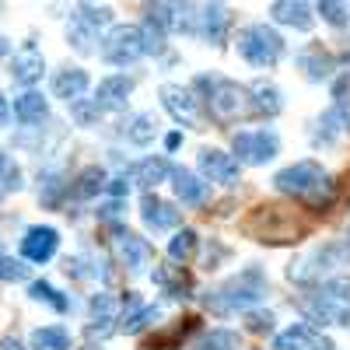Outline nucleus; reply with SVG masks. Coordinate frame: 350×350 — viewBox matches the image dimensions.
Listing matches in <instances>:
<instances>
[{
	"label": "nucleus",
	"mask_w": 350,
	"mask_h": 350,
	"mask_svg": "<svg viewBox=\"0 0 350 350\" xmlns=\"http://www.w3.org/2000/svg\"><path fill=\"white\" fill-rule=\"evenodd\" d=\"M231 151H235L239 165H267L280 151V137L273 130H245L231 137Z\"/></svg>",
	"instance_id": "6"
},
{
	"label": "nucleus",
	"mask_w": 350,
	"mask_h": 350,
	"mask_svg": "<svg viewBox=\"0 0 350 350\" xmlns=\"http://www.w3.org/2000/svg\"><path fill=\"white\" fill-rule=\"evenodd\" d=\"M151 280L165 291L168 298H193L189 295V277L183 273V267H154V273H151Z\"/></svg>",
	"instance_id": "24"
},
{
	"label": "nucleus",
	"mask_w": 350,
	"mask_h": 350,
	"mask_svg": "<svg viewBox=\"0 0 350 350\" xmlns=\"http://www.w3.org/2000/svg\"><path fill=\"white\" fill-rule=\"evenodd\" d=\"M273 350H333V340L305 323H298V326H287L284 333H277Z\"/></svg>",
	"instance_id": "14"
},
{
	"label": "nucleus",
	"mask_w": 350,
	"mask_h": 350,
	"mask_svg": "<svg viewBox=\"0 0 350 350\" xmlns=\"http://www.w3.org/2000/svg\"><path fill=\"white\" fill-rule=\"evenodd\" d=\"M347 262H350V245H326V249L312 252V256L301 259V262H291L287 277L298 280V284H312V280H319V273H323V270H329V267H347Z\"/></svg>",
	"instance_id": "8"
},
{
	"label": "nucleus",
	"mask_w": 350,
	"mask_h": 350,
	"mask_svg": "<svg viewBox=\"0 0 350 350\" xmlns=\"http://www.w3.org/2000/svg\"><path fill=\"white\" fill-rule=\"evenodd\" d=\"M56 245H60V231L49 228V224H36L25 231L21 239V256L28 262H49L56 256Z\"/></svg>",
	"instance_id": "12"
},
{
	"label": "nucleus",
	"mask_w": 350,
	"mask_h": 350,
	"mask_svg": "<svg viewBox=\"0 0 350 350\" xmlns=\"http://www.w3.org/2000/svg\"><path fill=\"white\" fill-rule=\"evenodd\" d=\"M130 183H133V179H126V175H120V179H109V183H105V189H109V193H112L116 200H123V196L130 193Z\"/></svg>",
	"instance_id": "42"
},
{
	"label": "nucleus",
	"mask_w": 350,
	"mask_h": 350,
	"mask_svg": "<svg viewBox=\"0 0 350 350\" xmlns=\"http://www.w3.org/2000/svg\"><path fill=\"white\" fill-rule=\"evenodd\" d=\"M196 168L207 183H221V186H235L239 183V158L228 154L221 148H203L196 158Z\"/></svg>",
	"instance_id": "10"
},
{
	"label": "nucleus",
	"mask_w": 350,
	"mask_h": 350,
	"mask_svg": "<svg viewBox=\"0 0 350 350\" xmlns=\"http://www.w3.org/2000/svg\"><path fill=\"white\" fill-rule=\"evenodd\" d=\"M228 28H231V8L224 4V0L203 4V11H200V36L203 39H207L211 46H224Z\"/></svg>",
	"instance_id": "13"
},
{
	"label": "nucleus",
	"mask_w": 350,
	"mask_h": 350,
	"mask_svg": "<svg viewBox=\"0 0 350 350\" xmlns=\"http://www.w3.org/2000/svg\"><path fill=\"white\" fill-rule=\"evenodd\" d=\"M196 231L193 228H183V231H175V239L168 242V256L175 259V262H186V259H193V252H196Z\"/></svg>",
	"instance_id": "33"
},
{
	"label": "nucleus",
	"mask_w": 350,
	"mask_h": 350,
	"mask_svg": "<svg viewBox=\"0 0 350 350\" xmlns=\"http://www.w3.org/2000/svg\"><path fill=\"white\" fill-rule=\"evenodd\" d=\"M245 231L256 239V242H270V245H287V242H298V239H305V224L291 214V211H284V207H277V203H267V207H256L252 214H249V221H245Z\"/></svg>",
	"instance_id": "3"
},
{
	"label": "nucleus",
	"mask_w": 350,
	"mask_h": 350,
	"mask_svg": "<svg viewBox=\"0 0 350 350\" xmlns=\"http://www.w3.org/2000/svg\"><path fill=\"white\" fill-rule=\"evenodd\" d=\"M270 14H273L277 25H287V28H295V32H312V25H315L312 8L305 0H277Z\"/></svg>",
	"instance_id": "16"
},
{
	"label": "nucleus",
	"mask_w": 350,
	"mask_h": 350,
	"mask_svg": "<svg viewBox=\"0 0 350 350\" xmlns=\"http://www.w3.org/2000/svg\"><path fill=\"white\" fill-rule=\"evenodd\" d=\"M105 183H109L105 172H102L98 165H92V168H84V172L77 175V183H74L70 193H74L77 200H92V196H98V193L105 189Z\"/></svg>",
	"instance_id": "29"
},
{
	"label": "nucleus",
	"mask_w": 350,
	"mask_h": 350,
	"mask_svg": "<svg viewBox=\"0 0 350 350\" xmlns=\"http://www.w3.org/2000/svg\"><path fill=\"white\" fill-rule=\"evenodd\" d=\"M46 70V60H42V53L36 46H21L14 56H11V77L18 84H36Z\"/></svg>",
	"instance_id": "18"
},
{
	"label": "nucleus",
	"mask_w": 350,
	"mask_h": 350,
	"mask_svg": "<svg viewBox=\"0 0 350 350\" xmlns=\"http://www.w3.org/2000/svg\"><path fill=\"white\" fill-rule=\"evenodd\" d=\"M70 193V186L64 183L60 172H42L39 175V200L46 203V207H60V200Z\"/></svg>",
	"instance_id": "27"
},
{
	"label": "nucleus",
	"mask_w": 350,
	"mask_h": 350,
	"mask_svg": "<svg viewBox=\"0 0 350 350\" xmlns=\"http://www.w3.org/2000/svg\"><path fill=\"white\" fill-rule=\"evenodd\" d=\"M154 133H158V120H154L151 112L133 116V123L126 126V140H130V144H137V148H148V144L154 140Z\"/></svg>",
	"instance_id": "31"
},
{
	"label": "nucleus",
	"mask_w": 350,
	"mask_h": 350,
	"mask_svg": "<svg viewBox=\"0 0 350 350\" xmlns=\"http://www.w3.org/2000/svg\"><path fill=\"white\" fill-rule=\"evenodd\" d=\"M130 179H133L137 186H148V189H151V186L172 179V165H168L165 158H144L140 165L130 168Z\"/></svg>",
	"instance_id": "25"
},
{
	"label": "nucleus",
	"mask_w": 350,
	"mask_h": 350,
	"mask_svg": "<svg viewBox=\"0 0 350 350\" xmlns=\"http://www.w3.org/2000/svg\"><path fill=\"white\" fill-rule=\"evenodd\" d=\"M28 277V267L14 256H0V280H25Z\"/></svg>",
	"instance_id": "39"
},
{
	"label": "nucleus",
	"mask_w": 350,
	"mask_h": 350,
	"mask_svg": "<svg viewBox=\"0 0 350 350\" xmlns=\"http://www.w3.org/2000/svg\"><path fill=\"white\" fill-rule=\"evenodd\" d=\"M193 329H196V319H183V323L175 326L172 333H161V336L148 340V343H144V350H172V347H179V340L186 333H193Z\"/></svg>",
	"instance_id": "34"
},
{
	"label": "nucleus",
	"mask_w": 350,
	"mask_h": 350,
	"mask_svg": "<svg viewBox=\"0 0 350 350\" xmlns=\"http://www.w3.org/2000/svg\"><path fill=\"white\" fill-rule=\"evenodd\" d=\"M28 295H32L36 301H46V305H53L56 312H67V308H70V298H64L60 291H56L53 284H46V280H36L32 287H28Z\"/></svg>",
	"instance_id": "36"
},
{
	"label": "nucleus",
	"mask_w": 350,
	"mask_h": 350,
	"mask_svg": "<svg viewBox=\"0 0 350 350\" xmlns=\"http://www.w3.org/2000/svg\"><path fill=\"white\" fill-rule=\"evenodd\" d=\"M84 92H88V74L77 70V67L60 70V74L53 77V95H56V98H64L67 105L77 102V98H84Z\"/></svg>",
	"instance_id": "23"
},
{
	"label": "nucleus",
	"mask_w": 350,
	"mask_h": 350,
	"mask_svg": "<svg viewBox=\"0 0 350 350\" xmlns=\"http://www.w3.org/2000/svg\"><path fill=\"white\" fill-rule=\"evenodd\" d=\"M172 189L183 203H189V207L207 200V179H196V175L186 172V168H172Z\"/></svg>",
	"instance_id": "21"
},
{
	"label": "nucleus",
	"mask_w": 350,
	"mask_h": 350,
	"mask_svg": "<svg viewBox=\"0 0 350 350\" xmlns=\"http://www.w3.org/2000/svg\"><path fill=\"white\" fill-rule=\"evenodd\" d=\"M144 56V32L133 25H116L102 39V60L112 67H126Z\"/></svg>",
	"instance_id": "7"
},
{
	"label": "nucleus",
	"mask_w": 350,
	"mask_h": 350,
	"mask_svg": "<svg viewBox=\"0 0 350 350\" xmlns=\"http://www.w3.org/2000/svg\"><path fill=\"white\" fill-rule=\"evenodd\" d=\"M0 189H8V193H18L21 189V172H18V165H4L0 168Z\"/></svg>",
	"instance_id": "41"
},
{
	"label": "nucleus",
	"mask_w": 350,
	"mask_h": 350,
	"mask_svg": "<svg viewBox=\"0 0 350 350\" xmlns=\"http://www.w3.org/2000/svg\"><path fill=\"white\" fill-rule=\"evenodd\" d=\"M0 56H4V39H0Z\"/></svg>",
	"instance_id": "47"
},
{
	"label": "nucleus",
	"mask_w": 350,
	"mask_h": 350,
	"mask_svg": "<svg viewBox=\"0 0 350 350\" xmlns=\"http://www.w3.org/2000/svg\"><path fill=\"white\" fill-rule=\"evenodd\" d=\"M273 186L287 196H295V200H305L319 214L329 211L333 200H336V183L323 172V165H315V161H295V165L280 168Z\"/></svg>",
	"instance_id": "1"
},
{
	"label": "nucleus",
	"mask_w": 350,
	"mask_h": 350,
	"mask_svg": "<svg viewBox=\"0 0 350 350\" xmlns=\"http://www.w3.org/2000/svg\"><path fill=\"white\" fill-rule=\"evenodd\" d=\"M8 165V158H4V151H0V168H4Z\"/></svg>",
	"instance_id": "46"
},
{
	"label": "nucleus",
	"mask_w": 350,
	"mask_h": 350,
	"mask_svg": "<svg viewBox=\"0 0 350 350\" xmlns=\"http://www.w3.org/2000/svg\"><path fill=\"white\" fill-rule=\"evenodd\" d=\"M179 144H183V133H168V137H165V148H168V151H175Z\"/></svg>",
	"instance_id": "43"
},
{
	"label": "nucleus",
	"mask_w": 350,
	"mask_h": 350,
	"mask_svg": "<svg viewBox=\"0 0 350 350\" xmlns=\"http://www.w3.org/2000/svg\"><path fill=\"white\" fill-rule=\"evenodd\" d=\"M8 116H11V109H8V98L0 95V123H8Z\"/></svg>",
	"instance_id": "44"
},
{
	"label": "nucleus",
	"mask_w": 350,
	"mask_h": 350,
	"mask_svg": "<svg viewBox=\"0 0 350 350\" xmlns=\"http://www.w3.org/2000/svg\"><path fill=\"white\" fill-rule=\"evenodd\" d=\"M32 350H70V333L64 326H42L32 333Z\"/></svg>",
	"instance_id": "30"
},
{
	"label": "nucleus",
	"mask_w": 350,
	"mask_h": 350,
	"mask_svg": "<svg viewBox=\"0 0 350 350\" xmlns=\"http://www.w3.org/2000/svg\"><path fill=\"white\" fill-rule=\"evenodd\" d=\"M112 21V11L109 8H84V11H77L74 18H70V28H67V39L74 42V49L77 53H92L95 46L92 42H98V32Z\"/></svg>",
	"instance_id": "9"
},
{
	"label": "nucleus",
	"mask_w": 350,
	"mask_h": 350,
	"mask_svg": "<svg viewBox=\"0 0 350 350\" xmlns=\"http://www.w3.org/2000/svg\"><path fill=\"white\" fill-rule=\"evenodd\" d=\"M280 109H284V98H280V92L273 84L256 81L249 88V112H256V116H277Z\"/></svg>",
	"instance_id": "22"
},
{
	"label": "nucleus",
	"mask_w": 350,
	"mask_h": 350,
	"mask_svg": "<svg viewBox=\"0 0 350 350\" xmlns=\"http://www.w3.org/2000/svg\"><path fill=\"white\" fill-rule=\"evenodd\" d=\"M49 116V105L39 92H25L21 98H14V120L25 123V126H32V123H42Z\"/></svg>",
	"instance_id": "26"
},
{
	"label": "nucleus",
	"mask_w": 350,
	"mask_h": 350,
	"mask_svg": "<svg viewBox=\"0 0 350 350\" xmlns=\"http://www.w3.org/2000/svg\"><path fill=\"white\" fill-rule=\"evenodd\" d=\"M112 323H120V301L112 295H95L92 298V336H105L112 333Z\"/></svg>",
	"instance_id": "20"
},
{
	"label": "nucleus",
	"mask_w": 350,
	"mask_h": 350,
	"mask_svg": "<svg viewBox=\"0 0 350 350\" xmlns=\"http://www.w3.org/2000/svg\"><path fill=\"white\" fill-rule=\"evenodd\" d=\"M140 217H144V224H148L151 231H168V228L179 224V211H175L172 203L151 196V193L144 196V203H140Z\"/></svg>",
	"instance_id": "19"
},
{
	"label": "nucleus",
	"mask_w": 350,
	"mask_h": 350,
	"mask_svg": "<svg viewBox=\"0 0 350 350\" xmlns=\"http://www.w3.org/2000/svg\"><path fill=\"white\" fill-rule=\"evenodd\" d=\"M239 56L252 67H273L284 56V39L273 32L270 25H249L239 32Z\"/></svg>",
	"instance_id": "5"
},
{
	"label": "nucleus",
	"mask_w": 350,
	"mask_h": 350,
	"mask_svg": "<svg viewBox=\"0 0 350 350\" xmlns=\"http://www.w3.org/2000/svg\"><path fill=\"white\" fill-rule=\"evenodd\" d=\"M140 32H144V53H161L165 49V28H158L154 21H148V18H144V28H140Z\"/></svg>",
	"instance_id": "37"
},
{
	"label": "nucleus",
	"mask_w": 350,
	"mask_h": 350,
	"mask_svg": "<svg viewBox=\"0 0 350 350\" xmlns=\"http://www.w3.org/2000/svg\"><path fill=\"white\" fill-rule=\"evenodd\" d=\"M0 350H25L18 340H4V343H0Z\"/></svg>",
	"instance_id": "45"
},
{
	"label": "nucleus",
	"mask_w": 350,
	"mask_h": 350,
	"mask_svg": "<svg viewBox=\"0 0 350 350\" xmlns=\"http://www.w3.org/2000/svg\"><path fill=\"white\" fill-rule=\"evenodd\" d=\"M239 347H242V340H239V333H231V329H211L196 343V350H239Z\"/></svg>",
	"instance_id": "35"
},
{
	"label": "nucleus",
	"mask_w": 350,
	"mask_h": 350,
	"mask_svg": "<svg viewBox=\"0 0 350 350\" xmlns=\"http://www.w3.org/2000/svg\"><path fill=\"white\" fill-rule=\"evenodd\" d=\"M262 295H267V277H262V270L259 267H245L239 277H231L217 291H207L203 305H207L214 315H231V312L252 308Z\"/></svg>",
	"instance_id": "2"
},
{
	"label": "nucleus",
	"mask_w": 350,
	"mask_h": 350,
	"mask_svg": "<svg viewBox=\"0 0 350 350\" xmlns=\"http://www.w3.org/2000/svg\"><path fill=\"white\" fill-rule=\"evenodd\" d=\"M245 326H249V333H270L273 329V312H249Z\"/></svg>",
	"instance_id": "40"
},
{
	"label": "nucleus",
	"mask_w": 350,
	"mask_h": 350,
	"mask_svg": "<svg viewBox=\"0 0 350 350\" xmlns=\"http://www.w3.org/2000/svg\"><path fill=\"white\" fill-rule=\"evenodd\" d=\"M196 88L207 95V109L217 123H235L239 116L249 112V88H242L239 81H228V77H196Z\"/></svg>",
	"instance_id": "4"
},
{
	"label": "nucleus",
	"mask_w": 350,
	"mask_h": 350,
	"mask_svg": "<svg viewBox=\"0 0 350 350\" xmlns=\"http://www.w3.org/2000/svg\"><path fill=\"white\" fill-rule=\"evenodd\" d=\"M298 64H301V70L308 74V81H326V77L333 74V56L323 53V49H308V53H301V56H298Z\"/></svg>",
	"instance_id": "28"
},
{
	"label": "nucleus",
	"mask_w": 350,
	"mask_h": 350,
	"mask_svg": "<svg viewBox=\"0 0 350 350\" xmlns=\"http://www.w3.org/2000/svg\"><path fill=\"white\" fill-rule=\"evenodd\" d=\"M116 252H120V259L130 270L148 267V259H151V245L140 235H133V231H126V228H116Z\"/></svg>",
	"instance_id": "17"
},
{
	"label": "nucleus",
	"mask_w": 350,
	"mask_h": 350,
	"mask_svg": "<svg viewBox=\"0 0 350 350\" xmlns=\"http://www.w3.org/2000/svg\"><path fill=\"white\" fill-rule=\"evenodd\" d=\"M130 92H133V77H126V74H112V77H105V81L98 84L95 105H98L102 112H120V109H126Z\"/></svg>",
	"instance_id": "15"
},
{
	"label": "nucleus",
	"mask_w": 350,
	"mask_h": 350,
	"mask_svg": "<svg viewBox=\"0 0 350 350\" xmlns=\"http://www.w3.org/2000/svg\"><path fill=\"white\" fill-rule=\"evenodd\" d=\"M319 14H323L329 25H336V28L347 25V4L343 0H319Z\"/></svg>",
	"instance_id": "38"
},
{
	"label": "nucleus",
	"mask_w": 350,
	"mask_h": 350,
	"mask_svg": "<svg viewBox=\"0 0 350 350\" xmlns=\"http://www.w3.org/2000/svg\"><path fill=\"white\" fill-rule=\"evenodd\" d=\"M343 123H347V116H343V105H336V109H329L323 120H319V130L312 133V140L315 144H333L340 133H343Z\"/></svg>",
	"instance_id": "32"
},
{
	"label": "nucleus",
	"mask_w": 350,
	"mask_h": 350,
	"mask_svg": "<svg viewBox=\"0 0 350 350\" xmlns=\"http://www.w3.org/2000/svg\"><path fill=\"white\" fill-rule=\"evenodd\" d=\"M161 105L168 109V116L183 126H196L200 120V105H196V95L183 84H161Z\"/></svg>",
	"instance_id": "11"
}]
</instances>
